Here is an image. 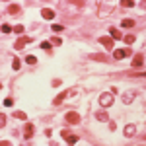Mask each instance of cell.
I'll return each mask as SVG.
<instances>
[{
  "instance_id": "obj_1",
  "label": "cell",
  "mask_w": 146,
  "mask_h": 146,
  "mask_svg": "<svg viewBox=\"0 0 146 146\" xmlns=\"http://www.w3.org/2000/svg\"><path fill=\"white\" fill-rule=\"evenodd\" d=\"M133 55V51L131 49H117L115 53H113V56L117 58V60H121V58H127V56H131Z\"/></svg>"
},
{
  "instance_id": "obj_2",
  "label": "cell",
  "mask_w": 146,
  "mask_h": 146,
  "mask_svg": "<svg viewBox=\"0 0 146 146\" xmlns=\"http://www.w3.org/2000/svg\"><path fill=\"white\" fill-rule=\"evenodd\" d=\"M64 119H66L68 125H78L80 123V115H78V113H74V111L66 113V115H64Z\"/></svg>"
},
{
  "instance_id": "obj_3",
  "label": "cell",
  "mask_w": 146,
  "mask_h": 146,
  "mask_svg": "<svg viewBox=\"0 0 146 146\" xmlns=\"http://www.w3.org/2000/svg\"><path fill=\"white\" fill-rule=\"evenodd\" d=\"M100 103L103 105V107L111 105V103H113V94H101V96H100Z\"/></svg>"
},
{
  "instance_id": "obj_4",
  "label": "cell",
  "mask_w": 146,
  "mask_h": 146,
  "mask_svg": "<svg viewBox=\"0 0 146 146\" xmlns=\"http://www.w3.org/2000/svg\"><path fill=\"white\" fill-rule=\"evenodd\" d=\"M31 41H33V37H20V39L16 41V49L20 51V49H23L27 43H31Z\"/></svg>"
},
{
  "instance_id": "obj_5",
  "label": "cell",
  "mask_w": 146,
  "mask_h": 146,
  "mask_svg": "<svg viewBox=\"0 0 146 146\" xmlns=\"http://www.w3.org/2000/svg\"><path fill=\"white\" fill-rule=\"evenodd\" d=\"M100 43L105 47L107 51H113V39L111 37H100Z\"/></svg>"
},
{
  "instance_id": "obj_6",
  "label": "cell",
  "mask_w": 146,
  "mask_h": 146,
  "mask_svg": "<svg viewBox=\"0 0 146 146\" xmlns=\"http://www.w3.org/2000/svg\"><path fill=\"white\" fill-rule=\"evenodd\" d=\"M23 136H25V138L33 136V125L31 123H25V127H23Z\"/></svg>"
},
{
  "instance_id": "obj_7",
  "label": "cell",
  "mask_w": 146,
  "mask_h": 146,
  "mask_svg": "<svg viewBox=\"0 0 146 146\" xmlns=\"http://www.w3.org/2000/svg\"><path fill=\"white\" fill-rule=\"evenodd\" d=\"M142 64H144V56L140 55V53H138V55H135V58H133V66H142Z\"/></svg>"
},
{
  "instance_id": "obj_8",
  "label": "cell",
  "mask_w": 146,
  "mask_h": 146,
  "mask_svg": "<svg viewBox=\"0 0 146 146\" xmlns=\"http://www.w3.org/2000/svg\"><path fill=\"white\" fill-rule=\"evenodd\" d=\"M41 16H43L45 20H53V18H55V12L49 10V8H43V10H41Z\"/></svg>"
},
{
  "instance_id": "obj_9",
  "label": "cell",
  "mask_w": 146,
  "mask_h": 146,
  "mask_svg": "<svg viewBox=\"0 0 146 146\" xmlns=\"http://www.w3.org/2000/svg\"><path fill=\"white\" fill-rule=\"evenodd\" d=\"M136 133V127L135 125H127V127H125V135L127 136H133Z\"/></svg>"
},
{
  "instance_id": "obj_10",
  "label": "cell",
  "mask_w": 146,
  "mask_h": 146,
  "mask_svg": "<svg viewBox=\"0 0 146 146\" xmlns=\"http://www.w3.org/2000/svg\"><path fill=\"white\" fill-rule=\"evenodd\" d=\"M109 33L113 35L111 39H123V35H121V31H119L117 27H111V29H109Z\"/></svg>"
},
{
  "instance_id": "obj_11",
  "label": "cell",
  "mask_w": 146,
  "mask_h": 146,
  "mask_svg": "<svg viewBox=\"0 0 146 146\" xmlns=\"http://www.w3.org/2000/svg\"><path fill=\"white\" fill-rule=\"evenodd\" d=\"M64 98H66V92H62V94H58V96L55 98V101H53V103H55V105H60V103L64 101Z\"/></svg>"
},
{
  "instance_id": "obj_12",
  "label": "cell",
  "mask_w": 146,
  "mask_h": 146,
  "mask_svg": "<svg viewBox=\"0 0 146 146\" xmlns=\"http://www.w3.org/2000/svg\"><path fill=\"white\" fill-rule=\"evenodd\" d=\"M64 138H66V142H68V144H76V142H78V136H76V135H70V133H68V135L64 136Z\"/></svg>"
},
{
  "instance_id": "obj_13",
  "label": "cell",
  "mask_w": 146,
  "mask_h": 146,
  "mask_svg": "<svg viewBox=\"0 0 146 146\" xmlns=\"http://www.w3.org/2000/svg\"><path fill=\"white\" fill-rule=\"evenodd\" d=\"M96 119H98V121H109V117H107L103 111H98V113H96Z\"/></svg>"
},
{
  "instance_id": "obj_14",
  "label": "cell",
  "mask_w": 146,
  "mask_h": 146,
  "mask_svg": "<svg viewBox=\"0 0 146 146\" xmlns=\"http://www.w3.org/2000/svg\"><path fill=\"white\" fill-rule=\"evenodd\" d=\"M121 25H123V27H133V25H135V22H133L131 18H125L123 22H121Z\"/></svg>"
},
{
  "instance_id": "obj_15",
  "label": "cell",
  "mask_w": 146,
  "mask_h": 146,
  "mask_svg": "<svg viewBox=\"0 0 146 146\" xmlns=\"http://www.w3.org/2000/svg\"><path fill=\"white\" fill-rule=\"evenodd\" d=\"M8 12H10V14H18V12H20V6H18V4H10Z\"/></svg>"
},
{
  "instance_id": "obj_16",
  "label": "cell",
  "mask_w": 146,
  "mask_h": 146,
  "mask_svg": "<svg viewBox=\"0 0 146 146\" xmlns=\"http://www.w3.org/2000/svg\"><path fill=\"white\" fill-rule=\"evenodd\" d=\"M133 98H135V92H129V94H127V96H125V103H131V101H133Z\"/></svg>"
},
{
  "instance_id": "obj_17",
  "label": "cell",
  "mask_w": 146,
  "mask_h": 146,
  "mask_svg": "<svg viewBox=\"0 0 146 146\" xmlns=\"http://www.w3.org/2000/svg\"><path fill=\"white\" fill-rule=\"evenodd\" d=\"M25 62H27V64H35V62H37V58H35L33 55H27V56H25Z\"/></svg>"
},
{
  "instance_id": "obj_18",
  "label": "cell",
  "mask_w": 146,
  "mask_h": 146,
  "mask_svg": "<svg viewBox=\"0 0 146 146\" xmlns=\"http://www.w3.org/2000/svg\"><path fill=\"white\" fill-rule=\"evenodd\" d=\"M14 117H16V119H22V121H25V117H27V115H25L23 111H16V113H14Z\"/></svg>"
},
{
  "instance_id": "obj_19",
  "label": "cell",
  "mask_w": 146,
  "mask_h": 146,
  "mask_svg": "<svg viewBox=\"0 0 146 146\" xmlns=\"http://www.w3.org/2000/svg\"><path fill=\"white\" fill-rule=\"evenodd\" d=\"M121 6H125V8H133V6H135V2H133V0H123V2H121Z\"/></svg>"
},
{
  "instance_id": "obj_20",
  "label": "cell",
  "mask_w": 146,
  "mask_h": 146,
  "mask_svg": "<svg viewBox=\"0 0 146 146\" xmlns=\"http://www.w3.org/2000/svg\"><path fill=\"white\" fill-rule=\"evenodd\" d=\"M123 39L127 41V43H129V45H131V43H135L136 37H135V35H123Z\"/></svg>"
},
{
  "instance_id": "obj_21",
  "label": "cell",
  "mask_w": 146,
  "mask_h": 146,
  "mask_svg": "<svg viewBox=\"0 0 146 146\" xmlns=\"http://www.w3.org/2000/svg\"><path fill=\"white\" fill-rule=\"evenodd\" d=\"M10 31H12V25L4 23V25H2V33H10Z\"/></svg>"
},
{
  "instance_id": "obj_22",
  "label": "cell",
  "mask_w": 146,
  "mask_h": 146,
  "mask_svg": "<svg viewBox=\"0 0 146 146\" xmlns=\"http://www.w3.org/2000/svg\"><path fill=\"white\" fill-rule=\"evenodd\" d=\"M51 43H49V41H43V43H41V49H45V51H51Z\"/></svg>"
},
{
  "instance_id": "obj_23",
  "label": "cell",
  "mask_w": 146,
  "mask_h": 146,
  "mask_svg": "<svg viewBox=\"0 0 146 146\" xmlns=\"http://www.w3.org/2000/svg\"><path fill=\"white\" fill-rule=\"evenodd\" d=\"M4 105H6V107H12V105H14V100H12V98H6V100H4Z\"/></svg>"
},
{
  "instance_id": "obj_24",
  "label": "cell",
  "mask_w": 146,
  "mask_h": 146,
  "mask_svg": "<svg viewBox=\"0 0 146 146\" xmlns=\"http://www.w3.org/2000/svg\"><path fill=\"white\" fill-rule=\"evenodd\" d=\"M20 64H22V62H20L18 58H14V60H12V66H14V70H18V68H20Z\"/></svg>"
},
{
  "instance_id": "obj_25",
  "label": "cell",
  "mask_w": 146,
  "mask_h": 146,
  "mask_svg": "<svg viewBox=\"0 0 146 146\" xmlns=\"http://www.w3.org/2000/svg\"><path fill=\"white\" fill-rule=\"evenodd\" d=\"M53 31H62V25L60 23H53Z\"/></svg>"
},
{
  "instance_id": "obj_26",
  "label": "cell",
  "mask_w": 146,
  "mask_h": 146,
  "mask_svg": "<svg viewBox=\"0 0 146 146\" xmlns=\"http://www.w3.org/2000/svg\"><path fill=\"white\" fill-rule=\"evenodd\" d=\"M62 41H60V37H53V41H51V45H60Z\"/></svg>"
},
{
  "instance_id": "obj_27",
  "label": "cell",
  "mask_w": 146,
  "mask_h": 146,
  "mask_svg": "<svg viewBox=\"0 0 146 146\" xmlns=\"http://www.w3.org/2000/svg\"><path fill=\"white\" fill-rule=\"evenodd\" d=\"M4 125H6V115L0 113V127H4Z\"/></svg>"
},
{
  "instance_id": "obj_28",
  "label": "cell",
  "mask_w": 146,
  "mask_h": 146,
  "mask_svg": "<svg viewBox=\"0 0 146 146\" xmlns=\"http://www.w3.org/2000/svg\"><path fill=\"white\" fill-rule=\"evenodd\" d=\"M14 31H16V33H23V25H16Z\"/></svg>"
},
{
  "instance_id": "obj_29",
  "label": "cell",
  "mask_w": 146,
  "mask_h": 146,
  "mask_svg": "<svg viewBox=\"0 0 146 146\" xmlns=\"http://www.w3.org/2000/svg\"><path fill=\"white\" fill-rule=\"evenodd\" d=\"M92 58H96V60H105V56H103V55H92Z\"/></svg>"
},
{
  "instance_id": "obj_30",
  "label": "cell",
  "mask_w": 146,
  "mask_h": 146,
  "mask_svg": "<svg viewBox=\"0 0 146 146\" xmlns=\"http://www.w3.org/2000/svg\"><path fill=\"white\" fill-rule=\"evenodd\" d=\"M0 146H10V144L8 142H0Z\"/></svg>"
},
{
  "instance_id": "obj_31",
  "label": "cell",
  "mask_w": 146,
  "mask_h": 146,
  "mask_svg": "<svg viewBox=\"0 0 146 146\" xmlns=\"http://www.w3.org/2000/svg\"><path fill=\"white\" fill-rule=\"evenodd\" d=\"M0 88H2V84H0Z\"/></svg>"
}]
</instances>
